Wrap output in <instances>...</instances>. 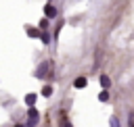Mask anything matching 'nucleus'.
<instances>
[{"mask_svg": "<svg viewBox=\"0 0 134 127\" xmlns=\"http://www.w3.org/2000/svg\"><path fill=\"white\" fill-rule=\"evenodd\" d=\"M98 100H100V102H107V100H109V92H107V87L98 94Z\"/></svg>", "mask_w": 134, "mask_h": 127, "instance_id": "obj_6", "label": "nucleus"}, {"mask_svg": "<svg viewBox=\"0 0 134 127\" xmlns=\"http://www.w3.org/2000/svg\"><path fill=\"white\" fill-rule=\"evenodd\" d=\"M73 85H75L77 90H82V87H86V77H77V79L73 81Z\"/></svg>", "mask_w": 134, "mask_h": 127, "instance_id": "obj_1", "label": "nucleus"}, {"mask_svg": "<svg viewBox=\"0 0 134 127\" xmlns=\"http://www.w3.org/2000/svg\"><path fill=\"white\" fill-rule=\"evenodd\" d=\"M130 119H132V121H130V123H132V125H134V112H132V115H130Z\"/></svg>", "mask_w": 134, "mask_h": 127, "instance_id": "obj_11", "label": "nucleus"}, {"mask_svg": "<svg viewBox=\"0 0 134 127\" xmlns=\"http://www.w3.org/2000/svg\"><path fill=\"white\" fill-rule=\"evenodd\" d=\"M46 69H48V65H46V62H44V65H40V69H38V73H36V75H38V77H44V75H46Z\"/></svg>", "mask_w": 134, "mask_h": 127, "instance_id": "obj_5", "label": "nucleus"}, {"mask_svg": "<svg viewBox=\"0 0 134 127\" xmlns=\"http://www.w3.org/2000/svg\"><path fill=\"white\" fill-rule=\"evenodd\" d=\"M44 12H46V17H54V15H57V8H54V6H50V4H46Z\"/></svg>", "mask_w": 134, "mask_h": 127, "instance_id": "obj_2", "label": "nucleus"}, {"mask_svg": "<svg viewBox=\"0 0 134 127\" xmlns=\"http://www.w3.org/2000/svg\"><path fill=\"white\" fill-rule=\"evenodd\" d=\"M25 102H27L29 106H34V104H36V94H27V96H25Z\"/></svg>", "mask_w": 134, "mask_h": 127, "instance_id": "obj_7", "label": "nucleus"}, {"mask_svg": "<svg viewBox=\"0 0 134 127\" xmlns=\"http://www.w3.org/2000/svg\"><path fill=\"white\" fill-rule=\"evenodd\" d=\"M100 85H103V87H111V79H109L107 75H100Z\"/></svg>", "mask_w": 134, "mask_h": 127, "instance_id": "obj_3", "label": "nucleus"}, {"mask_svg": "<svg viewBox=\"0 0 134 127\" xmlns=\"http://www.w3.org/2000/svg\"><path fill=\"white\" fill-rule=\"evenodd\" d=\"M40 27H42V29H46V27H48V21H46V19H42V21H40Z\"/></svg>", "mask_w": 134, "mask_h": 127, "instance_id": "obj_10", "label": "nucleus"}, {"mask_svg": "<svg viewBox=\"0 0 134 127\" xmlns=\"http://www.w3.org/2000/svg\"><path fill=\"white\" fill-rule=\"evenodd\" d=\"M50 94H52V87H50V85H46V87L42 90V96H50Z\"/></svg>", "mask_w": 134, "mask_h": 127, "instance_id": "obj_9", "label": "nucleus"}, {"mask_svg": "<svg viewBox=\"0 0 134 127\" xmlns=\"http://www.w3.org/2000/svg\"><path fill=\"white\" fill-rule=\"evenodd\" d=\"M27 33H29L31 37H42V33H40L38 29H34V27H27Z\"/></svg>", "mask_w": 134, "mask_h": 127, "instance_id": "obj_4", "label": "nucleus"}, {"mask_svg": "<svg viewBox=\"0 0 134 127\" xmlns=\"http://www.w3.org/2000/svg\"><path fill=\"white\" fill-rule=\"evenodd\" d=\"M29 119H31L29 123H36V121H38V112H36V108H29Z\"/></svg>", "mask_w": 134, "mask_h": 127, "instance_id": "obj_8", "label": "nucleus"}]
</instances>
